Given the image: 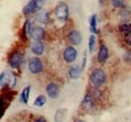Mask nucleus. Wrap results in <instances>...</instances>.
<instances>
[{"label": "nucleus", "instance_id": "obj_11", "mask_svg": "<svg viewBox=\"0 0 131 122\" xmlns=\"http://www.w3.org/2000/svg\"><path fill=\"white\" fill-rule=\"evenodd\" d=\"M46 36V30L42 27L35 26L31 29L30 32V37L32 38L34 41H41Z\"/></svg>", "mask_w": 131, "mask_h": 122}, {"label": "nucleus", "instance_id": "obj_24", "mask_svg": "<svg viewBox=\"0 0 131 122\" xmlns=\"http://www.w3.org/2000/svg\"><path fill=\"white\" fill-rule=\"evenodd\" d=\"M123 39H124V42H125L127 45L131 46V32L127 33V34H125Z\"/></svg>", "mask_w": 131, "mask_h": 122}, {"label": "nucleus", "instance_id": "obj_9", "mask_svg": "<svg viewBox=\"0 0 131 122\" xmlns=\"http://www.w3.org/2000/svg\"><path fill=\"white\" fill-rule=\"evenodd\" d=\"M46 91H47V94L49 95V97L56 99V98H58V96L60 94V86L54 82H50L47 85Z\"/></svg>", "mask_w": 131, "mask_h": 122}, {"label": "nucleus", "instance_id": "obj_6", "mask_svg": "<svg viewBox=\"0 0 131 122\" xmlns=\"http://www.w3.org/2000/svg\"><path fill=\"white\" fill-rule=\"evenodd\" d=\"M77 54L78 53H77V50L75 49V47L70 45L65 48L64 53H63V58L67 63L71 64L77 59Z\"/></svg>", "mask_w": 131, "mask_h": 122}, {"label": "nucleus", "instance_id": "obj_18", "mask_svg": "<svg viewBox=\"0 0 131 122\" xmlns=\"http://www.w3.org/2000/svg\"><path fill=\"white\" fill-rule=\"evenodd\" d=\"M90 31L94 35L98 33V29H97V15L96 14H93L91 16V19H90Z\"/></svg>", "mask_w": 131, "mask_h": 122}, {"label": "nucleus", "instance_id": "obj_8", "mask_svg": "<svg viewBox=\"0 0 131 122\" xmlns=\"http://www.w3.org/2000/svg\"><path fill=\"white\" fill-rule=\"evenodd\" d=\"M8 64L12 68H19L22 64V55L19 52H13L8 57Z\"/></svg>", "mask_w": 131, "mask_h": 122}, {"label": "nucleus", "instance_id": "obj_1", "mask_svg": "<svg viewBox=\"0 0 131 122\" xmlns=\"http://www.w3.org/2000/svg\"><path fill=\"white\" fill-rule=\"evenodd\" d=\"M105 82H106V73L103 69L96 68L92 70L90 74V83L92 87L100 88L104 85Z\"/></svg>", "mask_w": 131, "mask_h": 122}, {"label": "nucleus", "instance_id": "obj_21", "mask_svg": "<svg viewBox=\"0 0 131 122\" xmlns=\"http://www.w3.org/2000/svg\"><path fill=\"white\" fill-rule=\"evenodd\" d=\"M119 31L122 33V34H127L131 32V24L130 23H124V24H121L119 26Z\"/></svg>", "mask_w": 131, "mask_h": 122}, {"label": "nucleus", "instance_id": "obj_4", "mask_svg": "<svg viewBox=\"0 0 131 122\" xmlns=\"http://www.w3.org/2000/svg\"><path fill=\"white\" fill-rule=\"evenodd\" d=\"M0 83H1V88H4V86L9 85L10 87H14L16 85V78L15 75L9 71H3L0 75Z\"/></svg>", "mask_w": 131, "mask_h": 122}, {"label": "nucleus", "instance_id": "obj_26", "mask_svg": "<svg viewBox=\"0 0 131 122\" xmlns=\"http://www.w3.org/2000/svg\"><path fill=\"white\" fill-rule=\"evenodd\" d=\"M86 61H87V58H86V54H85V57H84V58H83V63H82V67H81V68H84V67H85V65H86Z\"/></svg>", "mask_w": 131, "mask_h": 122}, {"label": "nucleus", "instance_id": "obj_16", "mask_svg": "<svg viewBox=\"0 0 131 122\" xmlns=\"http://www.w3.org/2000/svg\"><path fill=\"white\" fill-rule=\"evenodd\" d=\"M119 16L122 18V19H128L131 16V8L129 5H123L121 8H120V11H119Z\"/></svg>", "mask_w": 131, "mask_h": 122}, {"label": "nucleus", "instance_id": "obj_27", "mask_svg": "<svg viewBox=\"0 0 131 122\" xmlns=\"http://www.w3.org/2000/svg\"><path fill=\"white\" fill-rule=\"evenodd\" d=\"M74 122H85V121H84V120H82V119L77 118V119H75V120H74Z\"/></svg>", "mask_w": 131, "mask_h": 122}, {"label": "nucleus", "instance_id": "obj_17", "mask_svg": "<svg viewBox=\"0 0 131 122\" xmlns=\"http://www.w3.org/2000/svg\"><path fill=\"white\" fill-rule=\"evenodd\" d=\"M29 94H30V86H26L25 88H23V90L21 91L20 94V101L24 104L28 103V99H29Z\"/></svg>", "mask_w": 131, "mask_h": 122}, {"label": "nucleus", "instance_id": "obj_15", "mask_svg": "<svg viewBox=\"0 0 131 122\" xmlns=\"http://www.w3.org/2000/svg\"><path fill=\"white\" fill-rule=\"evenodd\" d=\"M81 69L82 68H80L79 66H73V67H71L70 70H69V76H70V78L71 79H74V80L80 78V76H81Z\"/></svg>", "mask_w": 131, "mask_h": 122}, {"label": "nucleus", "instance_id": "obj_3", "mask_svg": "<svg viewBox=\"0 0 131 122\" xmlns=\"http://www.w3.org/2000/svg\"><path fill=\"white\" fill-rule=\"evenodd\" d=\"M53 13L56 18L61 22L65 23L69 18V6L65 2H60L53 9Z\"/></svg>", "mask_w": 131, "mask_h": 122}, {"label": "nucleus", "instance_id": "obj_20", "mask_svg": "<svg viewBox=\"0 0 131 122\" xmlns=\"http://www.w3.org/2000/svg\"><path fill=\"white\" fill-rule=\"evenodd\" d=\"M46 103H47V98H46V96H45V95H38V96L35 98V100H34V102H33V105L36 107H42Z\"/></svg>", "mask_w": 131, "mask_h": 122}, {"label": "nucleus", "instance_id": "obj_14", "mask_svg": "<svg viewBox=\"0 0 131 122\" xmlns=\"http://www.w3.org/2000/svg\"><path fill=\"white\" fill-rule=\"evenodd\" d=\"M36 19H37L38 22H40L42 24H48L49 21H50L49 13L47 10H40L36 14Z\"/></svg>", "mask_w": 131, "mask_h": 122}, {"label": "nucleus", "instance_id": "obj_23", "mask_svg": "<svg viewBox=\"0 0 131 122\" xmlns=\"http://www.w3.org/2000/svg\"><path fill=\"white\" fill-rule=\"evenodd\" d=\"M124 1H125V0H111V5H112L114 8L120 9V8L124 5Z\"/></svg>", "mask_w": 131, "mask_h": 122}, {"label": "nucleus", "instance_id": "obj_13", "mask_svg": "<svg viewBox=\"0 0 131 122\" xmlns=\"http://www.w3.org/2000/svg\"><path fill=\"white\" fill-rule=\"evenodd\" d=\"M108 57H109V50H108L107 46L102 44L100 46L98 52V61L100 63H105L108 60Z\"/></svg>", "mask_w": 131, "mask_h": 122}, {"label": "nucleus", "instance_id": "obj_25", "mask_svg": "<svg viewBox=\"0 0 131 122\" xmlns=\"http://www.w3.org/2000/svg\"><path fill=\"white\" fill-rule=\"evenodd\" d=\"M33 122H47V120L43 117H38V118H36Z\"/></svg>", "mask_w": 131, "mask_h": 122}, {"label": "nucleus", "instance_id": "obj_12", "mask_svg": "<svg viewBox=\"0 0 131 122\" xmlns=\"http://www.w3.org/2000/svg\"><path fill=\"white\" fill-rule=\"evenodd\" d=\"M30 49L33 54H35L36 56H39L45 51V43L42 41H33L30 46Z\"/></svg>", "mask_w": 131, "mask_h": 122}, {"label": "nucleus", "instance_id": "obj_7", "mask_svg": "<svg viewBox=\"0 0 131 122\" xmlns=\"http://www.w3.org/2000/svg\"><path fill=\"white\" fill-rule=\"evenodd\" d=\"M67 39H68V42L71 44V45L77 46L80 45L82 43V36L80 34V32L77 30H71L68 35H67Z\"/></svg>", "mask_w": 131, "mask_h": 122}, {"label": "nucleus", "instance_id": "obj_2", "mask_svg": "<svg viewBox=\"0 0 131 122\" xmlns=\"http://www.w3.org/2000/svg\"><path fill=\"white\" fill-rule=\"evenodd\" d=\"M47 0H30L22 9L23 15H31L33 13L39 12L41 10V7L46 3Z\"/></svg>", "mask_w": 131, "mask_h": 122}, {"label": "nucleus", "instance_id": "obj_19", "mask_svg": "<svg viewBox=\"0 0 131 122\" xmlns=\"http://www.w3.org/2000/svg\"><path fill=\"white\" fill-rule=\"evenodd\" d=\"M66 114H67V109H59L56 112L54 115V121L56 122H65Z\"/></svg>", "mask_w": 131, "mask_h": 122}, {"label": "nucleus", "instance_id": "obj_10", "mask_svg": "<svg viewBox=\"0 0 131 122\" xmlns=\"http://www.w3.org/2000/svg\"><path fill=\"white\" fill-rule=\"evenodd\" d=\"M81 107L85 111H91L94 109V98L91 96L89 92L84 96V99L81 103Z\"/></svg>", "mask_w": 131, "mask_h": 122}, {"label": "nucleus", "instance_id": "obj_5", "mask_svg": "<svg viewBox=\"0 0 131 122\" xmlns=\"http://www.w3.org/2000/svg\"><path fill=\"white\" fill-rule=\"evenodd\" d=\"M28 69L32 74H39L43 70V63L40 58L32 57L28 62Z\"/></svg>", "mask_w": 131, "mask_h": 122}, {"label": "nucleus", "instance_id": "obj_22", "mask_svg": "<svg viewBox=\"0 0 131 122\" xmlns=\"http://www.w3.org/2000/svg\"><path fill=\"white\" fill-rule=\"evenodd\" d=\"M95 45H96V37H95L94 34H92L89 37V50H90V52H93L94 51Z\"/></svg>", "mask_w": 131, "mask_h": 122}]
</instances>
